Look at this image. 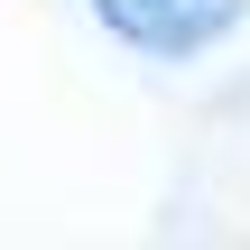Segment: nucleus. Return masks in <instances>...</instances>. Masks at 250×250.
I'll return each mask as SVG.
<instances>
[{
	"mask_svg": "<svg viewBox=\"0 0 250 250\" xmlns=\"http://www.w3.org/2000/svg\"><path fill=\"white\" fill-rule=\"evenodd\" d=\"M232 9H241V0H102L111 28H130L139 46H167V56H186V46H204L213 28H232Z\"/></svg>",
	"mask_w": 250,
	"mask_h": 250,
	"instance_id": "f257e3e1",
	"label": "nucleus"
}]
</instances>
